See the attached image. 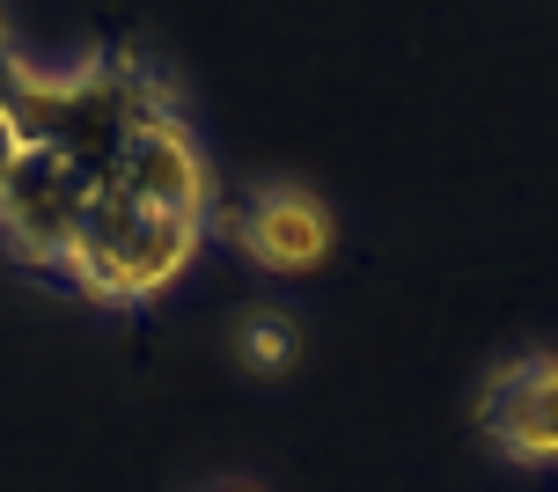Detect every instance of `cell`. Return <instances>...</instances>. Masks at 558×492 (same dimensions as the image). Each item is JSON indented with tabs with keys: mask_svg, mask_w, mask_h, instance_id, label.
Masks as SVG:
<instances>
[{
	"mask_svg": "<svg viewBox=\"0 0 558 492\" xmlns=\"http://www.w3.org/2000/svg\"><path fill=\"white\" fill-rule=\"evenodd\" d=\"M235 346H243V368H251V375H287L294 353H302V324H294V316H279V309H257Z\"/></svg>",
	"mask_w": 558,
	"mask_h": 492,
	"instance_id": "277c9868",
	"label": "cell"
},
{
	"mask_svg": "<svg viewBox=\"0 0 558 492\" xmlns=\"http://www.w3.org/2000/svg\"><path fill=\"white\" fill-rule=\"evenodd\" d=\"M198 228L206 220L162 214V206L133 199L125 184H111L88 206L82 236H74V250H66V265L52 279H66L88 301H111V309H147L198 257Z\"/></svg>",
	"mask_w": 558,
	"mask_h": 492,
	"instance_id": "6da1fadb",
	"label": "cell"
},
{
	"mask_svg": "<svg viewBox=\"0 0 558 492\" xmlns=\"http://www.w3.org/2000/svg\"><path fill=\"white\" fill-rule=\"evenodd\" d=\"M221 492H251V485H221Z\"/></svg>",
	"mask_w": 558,
	"mask_h": 492,
	"instance_id": "5b68a950",
	"label": "cell"
},
{
	"mask_svg": "<svg viewBox=\"0 0 558 492\" xmlns=\"http://www.w3.org/2000/svg\"><path fill=\"white\" fill-rule=\"evenodd\" d=\"M477 434L507 464H558V353H514L477 389Z\"/></svg>",
	"mask_w": 558,
	"mask_h": 492,
	"instance_id": "7a4b0ae2",
	"label": "cell"
},
{
	"mask_svg": "<svg viewBox=\"0 0 558 492\" xmlns=\"http://www.w3.org/2000/svg\"><path fill=\"white\" fill-rule=\"evenodd\" d=\"M235 243L265 273H308L331 257V214L294 184H265L251 206H235Z\"/></svg>",
	"mask_w": 558,
	"mask_h": 492,
	"instance_id": "3957f363",
	"label": "cell"
}]
</instances>
